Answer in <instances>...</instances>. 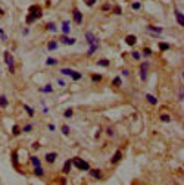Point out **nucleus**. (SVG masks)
Returning <instances> with one entry per match:
<instances>
[{
	"label": "nucleus",
	"mask_w": 184,
	"mask_h": 185,
	"mask_svg": "<svg viewBox=\"0 0 184 185\" xmlns=\"http://www.w3.org/2000/svg\"><path fill=\"white\" fill-rule=\"evenodd\" d=\"M115 13H116V15H119V13H121V9H119L118 6L115 7Z\"/></svg>",
	"instance_id": "obj_42"
},
{
	"label": "nucleus",
	"mask_w": 184,
	"mask_h": 185,
	"mask_svg": "<svg viewBox=\"0 0 184 185\" xmlns=\"http://www.w3.org/2000/svg\"><path fill=\"white\" fill-rule=\"evenodd\" d=\"M91 79H93L94 82H99V81L102 79V75H91Z\"/></svg>",
	"instance_id": "obj_31"
},
{
	"label": "nucleus",
	"mask_w": 184,
	"mask_h": 185,
	"mask_svg": "<svg viewBox=\"0 0 184 185\" xmlns=\"http://www.w3.org/2000/svg\"><path fill=\"white\" fill-rule=\"evenodd\" d=\"M69 31H71V28H69V21H64V24H62V32L66 35V34H69Z\"/></svg>",
	"instance_id": "obj_12"
},
{
	"label": "nucleus",
	"mask_w": 184,
	"mask_h": 185,
	"mask_svg": "<svg viewBox=\"0 0 184 185\" xmlns=\"http://www.w3.org/2000/svg\"><path fill=\"white\" fill-rule=\"evenodd\" d=\"M40 91H43V93H52V91H53V88H52V85H50V84H47L46 87H43Z\"/></svg>",
	"instance_id": "obj_22"
},
{
	"label": "nucleus",
	"mask_w": 184,
	"mask_h": 185,
	"mask_svg": "<svg viewBox=\"0 0 184 185\" xmlns=\"http://www.w3.org/2000/svg\"><path fill=\"white\" fill-rule=\"evenodd\" d=\"M133 57H134V59H139V57H140V54H139L137 52H134V53H133Z\"/></svg>",
	"instance_id": "obj_40"
},
{
	"label": "nucleus",
	"mask_w": 184,
	"mask_h": 185,
	"mask_svg": "<svg viewBox=\"0 0 184 185\" xmlns=\"http://www.w3.org/2000/svg\"><path fill=\"white\" fill-rule=\"evenodd\" d=\"M125 43H127L128 46H134V44L137 43V37H136V35H127Z\"/></svg>",
	"instance_id": "obj_9"
},
{
	"label": "nucleus",
	"mask_w": 184,
	"mask_h": 185,
	"mask_svg": "<svg viewBox=\"0 0 184 185\" xmlns=\"http://www.w3.org/2000/svg\"><path fill=\"white\" fill-rule=\"evenodd\" d=\"M90 170V169H89ZM90 175L93 176V178H96V179H102V172L99 170V169H93V170H90Z\"/></svg>",
	"instance_id": "obj_10"
},
{
	"label": "nucleus",
	"mask_w": 184,
	"mask_h": 185,
	"mask_svg": "<svg viewBox=\"0 0 184 185\" xmlns=\"http://www.w3.org/2000/svg\"><path fill=\"white\" fill-rule=\"evenodd\" d=\"M71 162H72V165H74V166L78 168L80 170H89V169H90V165H89L87 162H84V160H83V159H80V157L72 159Z\"/></svg>",
	"instance_id": "obj_2"
},
{
	"label": "nucleus",
	"mask_w": 184,
	"mask_h": 185,
	"mask_svg": "<svg viewBox=\"0 0 184 185\" xmlns=\"http://www.w3.org/2000/svg\"><path fill=\"white\" fill-rule=\"evenodd\" d=\"M108 135H109V137H112V135H114V132H112V129H108Z\"/></svg>",
	"instance_id": "obj_43"
},
{
	"label": "nucleus",
	"mask_w": 184,
	"mask_h": 185,
	"mask_svg": "<svg viewBox=\"0 0 184 185\" xmlns=\"http://www.w3.org/2000/svg\"><path fill=\"white\" fill-rule=\"evenodd\" d=\"M159 48L161 50H169V44L168 43H159Z\"/></svg>",
	"instance_id": "obj_23"
},
{
	"label": "nucleus",
	"mask_w": 184,
	"mask_h": 185,
	"mask_svg": "<svg viewBox=\"0 0 184 185\" xmlns=\"http://www.w3.org/2000/svg\"><path fill=\"white\" fill-rule=\"evenodd\" d=\"M31 129H32V126H31V125H25V126H24V129H22V131H24V132H30Z\"/></svg>",
	"instance_id": "obj_37"
},
{
	"label": "nucleus",
	"mask_w": 184,
	"mask_h": 185,
	"mask_svg": "<svg viewBox=\"0 0 184 185\" xmlns=\"http://www.w3.org/2000/svg\"><path fill=\"white\" fill-rule=\"evenodd\" d=\"M74 19H75L77 24H81L83 22V15L78 9H74Z\"/></svg>",
	"instance_id": "obj_8"
},
{
	"label": "nucleus",
	"mask_w": 184,
	"mask_h": 185,
	"mask_svg": "<svg viewBox=\"0 0 184 185\" xmlns=\"http://www.w3.org/2000/svg\"><path fill=\"white\" fill-rule=\"evenodd\" d=\"M103 10H109V5H105L103 6Z\"/></svg>",
	"instance_id": "obj_46"
},
{
	"label": "nucleus",
	"mask_w": 184,
	"mask_h": 185,
	"mask_svg": "<svg viewBox=\"0 0 184 185\" xmlns=\"http://www.w3.org/2000/svg\"><path fill=\"white\" fill-rule=\"evenodd\" d=\"M146 98H147V102H149L150 104H156V103H158V100H156V98H155L152 94H147V96H146Z\"/></svg>",
	"instance_id": "obj_15"
},
{
	"label": "nucleus",
	"mask_w": 184,
	"mask_h": 185,
	"mask_svg": "<svg viewBox=\"0 0 184 185\" xmlns=\"http://www.w3.org/2000/svg\"><path fill=\"white\" fill-rule=\"evenodd\" d=\"M31 163L34 165V168H37V166H41V163H40V160L37 159L35 156H32V157H31Z\"/></svg>",
	"instance_id": "obj_18"
},
{
	"label": "nucleus",
	"mask_w": 184,
	"mask_h": 185,
	"mask_svg": "<svg viewBox=\"0 0 184 185\" xmlns=\"http://www.w3.org/2000/svg\"><path fill=\"white\" fill-rule=\"evenodd\" d=\"M56 47H57V43H56V41H50V43L47 44V48H49V50H56Z\"/></svg>",
	"instance_id": "obj_21"
},
{
	"label": "nucleus",
	"mask_w": 184,
	"mask_h": 185,
	"mask_svg": "<svg viewBox=\"0 0 184 185\" xmlns=\"http://www.w3.org/2000/svg\"><path fill=\"white\" fill-rule=\"evenodd\" d=\"M0 13H3V10H2V9H0Z\"/></svg>",
	"instance_id": "obj_47"
},
{
	"label": "nucleus",
	"mask_w": 184,
	"mask_h": 185,
	"mask_svg": "<svg viewBox=\"0 0 184 185\" xmlns=\"http://www.w3.org/2000/svg\"><path fill=\"white\" fill-rule=\"evenodd\" d=\"M71 77H72V79H75V81H78V79H81V73H80V72H75V71H72V73H71Z\"/></svg>",
	"instance_id": "obj_20"
},
{
	"label": "nucleus",
	"mask_w": 184,
	"mask_h": 185,
	"mask_svg": "<svg viewBox=\"0 0 184 185\" xmlns=\"http://www.w3.org/2000/svg\"><path fill=\"white\" fill-rule=\"evenodd\" d=\"M62 132H64L65 135H68V134H69V126H68V125H64V126H62Z\"/></svg>",
	"instance_id": "obj_34"
},
{
	"label": "nucleus",
	"mask_w": 184,
	"mask_h": 185,
	"mask_svg": "<svg viewBox=\"0 0 184 185\" xmlns=\"http://www.w3.org/2000/svg\"><path fill=\"white\" fill-rule=\"evenodd\" d=\"M140 78H141V81H146V78H147V63H141V66H140Z\"/></svg>",
	"instance_id": "obj_5"
},
{
	"label": "nucleus",
	"mask_w": 184,
	"mask_h": 185,
	"mask_svg": "<svg viewBox=\"0 0 184 185\" xmlns=\"http://www.w3.org/2000/svg\"><path fill=\"white\" fill-rule=\"evenodd\" d=\"M71 165H72L71 160H66V162H65V168H64V174H68V172L71 170Z\"/></svg>",
	"instance_id": "obj_16"
},
{
	"label": "nucleus",
	"mask_w": 184,
	"mask_h": 185,
	"mask_svg": "<svg viewBox=\"0 0 184 185\" xmlns=\"http://www.w3.org/2000/svg\"><path fill=\"white\" fill-rule=\"evenodd\" d=\"M57 82H59V85H60V87H65V85H66V84H65V82H64L62 79H59Z\"/></svg>",
	"instance_id": "obj_41"
},
{
	"label": "nucleus",
	"mask_w": 184,
	"mask_h": 185,
	"mask_svg": "<svg viewBox=\"0 0 184 185\" xmlns=\"http://www.w3.org/2000/svg\"><path fill=\"white\" fill-rule=\"evenodd\" d=\"M72 113H74V112H72V109H68L66 112H65V118H71V116H72Z\"/></svg>",
	"instance_id": "obj_36"
},
{
	"label": "nucleus",
	"mask_w": 184,
	"mask_h": 185,
	"mask_svg": "<svg viewBox=\"0 0 184 185\" xmlns=\"http://www.w3.org/2000/svg\"><path fill=\"white\" fill-rule=\"evenodd\" d=\"M143 53H144V56H150L152 54V50L149 47H146V48H143Z\"/></svg>",
	"instance_id": "obj_30"
},
{
	"label": "nucleus",
	"mask_w": 184,
	"mask_h": 185,
	"mask_svg": "<svg viewBox=\"0 0 184 185\" xmlns=\"http://www.w3.org/2000/svg\"><path fill=\"white\" fill-rule=\"evenodd\" d=\"M25 110H27V113H28L30 116H34V110H32L31 107H28V106H25Z\"/></svg>",
	"instance_id": "obj_33"
},
{
	"label": "nucleus",
	"mask_w": 184,
	"mask_h": 185,
	"mask_svg": "<svg viewBox=\"0 0 184 185\" xmlns=\"http://www.w3.org/2000/svg\"><path fill=\"white\" fill-rule=\"evenodd\" d=\"M28 12H30V16H32L34 19L41 18V13H43L41 9H40V6H30Z\"/></svg>",
	"instance_id": "obj_4"
},
{
	"label": "nucleus",
	"mask_w": 184,
	"mask_h": 185,
	"mask_svg": "<svg viewBox=\"0 0 184 185\" xmlns=\"http://www.w3.org/2000/svg\"><path fill=\"white\" fill-rule=\"evenodd\" d=\"M12 132H14V135H19V134H21V129H19V126H18V125H15L14 128H12Z\"/></svg>",
	"instance_id": "obj_27"
},
{
	"label": "nucleus",
	"mask_w": 184,
	"mask_h": 185,
	"mask_svg": "<svg viewBox=\"0 0 184 185\" xmlns=\"http://www.w3.org/2000/svg\"><path fill=\"white\" fill-rule=\"evenodd\" d=\"M34 174H35L37 176H41V175L44 174V172H43V168H41V166H37V168L34 169Z\"/></svg>",
	"instance_id": "obj_19"
},
{
	"label": "nucleus",
	"mask_w": 184,
	"mask_h": 185,
	"mask_svg": "<svg viewBox=\"0 0 184 185\" xmlns=\"http://www.w3.org/2000/svg\"><path fill=\"white\" fill-rule=\"evenodd\" d=\"M161 120H162V122H169V120H171V116L166 115V113H162V115H161Z\"/></svg>",
	"instance_id": "obj_24"
},
{
	"label": "nucleus",
	"mask_w": 184,
	"mask_h": 185,
	"mask_svg": "<svg viewBox=\"0 0 184 185\" xmlns=\"http://www.w3.org/2000/svg\"><path fill=\"white\" fill-rule=\"evenodd\" d=\"M49 129H50V131H55V125H52V123H50V125H49Z\"/></svg>",
	"instance_id": "obj_45"
},
{
	"label": "nucleus",
	"mask_w": 184,
	"mask_h": 185,
	"mask_svg": "<svg viewBox=\"0 0 184 185\" xmlns=\"http://www.w3.org/2000/svg\"><path fill=\"white\" fill-rule=\"evenodd\" d=\"M7 106V98L5 96H0V107H6Z\"/></svg>",
	"instance_id": "obj_17"
},
{
	"label": "nucleus",
	"mask_w": 184,
	"mask_h": 185,
	"mask_svg": "<svg viewBox=\"0 0 184 185\" xmlns=\"http://www.w3.org/2000/svg\"><path fill=\"white\" fill-rule=\"evenodd\" d=\"M60 43H64V44H68V46H72V44H75V38H69L68 35H62V38H60Z\"/></svg>",
	"instance_id": "obj_6"
},
{
	"label": "nucleus",
	"mask_w": 184,
	"mask_h": 185,
	"mask_svg": "<svg viewBox=\"0 0 184 185\" xmlns=\"http://www.w3.org/2000/svg\"><path fill=\"white\" fill-rule=\"evenodd\" d=\"M5 60H6V65L9 66L10 73H14L15 72V60H14V56H12L9 52H5Z\"/></svg>",
	"instance_id": "obj_3"
},
{
	"label": "nucleus",
	"mask_w": 184,
	"mask_h": 185,
	"mask_svg": "<svg viewBox=\"0 0 184 185\" xmlns=\"http://www.w3.org/2000/svg\"><path fill=\"white\" fill-rule=\"evenodd\" d=\"M121 157H122V153H121V150H118V151L114 154V157H112V160H110V162L115 165V163H118L119 160H121Z\"/></svg>",
	"instance_id": "obj_11"
},
{
	"label": "nucleus",
	"mask_w": 184,
	"mask_h": 185,
	"mask_svg": "<svg viewBox=\"0 0 184 185\" xmlns=\"http://www.w3.org/2000/svg\"><path fill=\"white\" fill-rule=\"evenodd\" d=\"M175 18H177V22L180 24V25L184 27V15H183V12H180V10L175 9Z\"/></svg>",
	"instance_id": "obj_7"
},
{
	"label": "nucleus",
	"mask_w": 184,
	"mask_h": 185,
	"mask_svg": "<svg viewBox=\"0 0 184 185\" xmlns=\"http://www.w3.org/2000/svg\"><path fill=\"white\" fill-rule=\"evenodd\" d=\"M60 73H64V75H71V73H72V69H68V68H64L62 71H60Z\"/></svg>",
	"instance_id": "obj_28"
},
{
	"label": "nucleus",
	"mask_w": 184,
	"mask_h": 185,
	"mask_svg": "<svg viewBox=\"0 0 184 185\" xmlns=\"http://www.w3.org/2000/svg\"><path fill=\"white\" fill-rule=\"evenodd\" d=\"M114 85H115V87H119V85H121V78H119V77H116V78L114 79Z\"/></svg>",
	"instance_id": "obj_32"
},
{
	"label": "nucleus",
	"mask_w": 184,
	"mask_h": 185,
	"mask_svg": "<svg viewBox=\"0 0 184 185\" xmlns=\"http://www.w3.org/2000/svg\"><path fill=\"white\" fill-rule=\"evenodd\" d=\"M131 7H133L134 10H139V9H140V3H139V2H136V3H133V5H131Z\"/></svg>",
	"instance_id": "obj_35"
},
{
	"label": "nucleus",
	"mask_w": 184,
	"mask_h": 185,
	"mask_svg": "<svg viewBox=\"0 0 184 185\" xmlns=\"http://www.w3.org/2000/svg\"><path fill=\"white\" fill-rule=\"evenodd\" d=\"M85 40H87V43L90 44V50H89V56H91L96 50L97 47H99V40L96 38V37L91 34V32H85Z\"/></svg>",
	"instance_id": "obj_1"
},
{
	"label": "nucleus",
	"mask_w": 184,
	"mask_h": 185,
	"mask_svg": "<svg viewBox=\"0 0 184 185\" xmlns=\"http://www.w3.org/2000/svg\"><path fill=\"white\" fill-rule=\"evenodd\" d=\"M94 3H96V0H87V5L89 6H93Z\"/></svg>",
	"instance_id": "obj_38"
},
{
	"label": "nucleus",
	"mask_w": 184,
	"mask_h": 185,
	"mask_svg": "<svg viewBox=\"0 0 184 185\" xmlns=\"http://www.w3.org/2000/svg\"><path fill=\"white\" fill-rule=\"evenodd\" d=\"M147 30L149 31H153L156 34H161L162 32V28H158V27H153V25H147Z\"/></svg>",
	"instance_id": "obj_14"
},
{
	"label": "nucleus",
	"mask_w": 184,
	"mask_h": 185,
	"mask_svg": "<svg viewBox=\"0 0 184 185\" xmlns=\"http://www.w3.org/2000/svg\"><path fill=\"white\" fill-rule=\"evenodd\" d=\"M100 66H109V60H106V59H102V60H99L97 62Z\"/></svg>",
	"instance_id": "obj_25"
},
{
	"label": "nucleus",
	"mask_w": 184,
	"mask_h": 185,
	"mask_svg": "<svg viewBox=\"0 0 184 185\" xmlns=\"http://www.w3.org/2000/svg\"><path fill=\"white\" fill-rule=\"evenodd\" d=\"M122 75H124V77H128V75H130V72H128L127 69H124V71H122Z\"/></svg>",
	"instance_id": "obj_39"
},
{
	"label": "nucleus",
	"mask_w": 184,
	"mask_h": 185,
	"mask_svg": "<svg viewBox=\"0 0 184 185\" xmlns=\"http://www.w3.org/2000/svg\"><path fill=\"white\" fill-rule=\"evenodd\" d=\"M46 63H47V65H56V63H57V60H56V59H53V57H49Z\"/></svg>",
	"instance_id": "obj_26"
},
{
	"label": "nucleus",
	"mask_w": 184,
	"mask_h": 185,
	"mask_svg": "<svg viewBox=\"0 0 184 185\" xmlns=\"http://www.w3.org/2000/svg\"><path fill=\"white\" fill-rule=\"evenodd\" d=\"M47 30L49 31H52V32H56L57 30H56V27H55V24H49V25H47Z\"/></svg>",
	"instance_id": "obj_29"
},
{
	"label": "nucleus",
	"mask_w": 184,
	"mask_h": 185,
	"mask_svg": "<svg viewBox=\"0 0 184 185\" xmlns=\"http://www.w3.org/2000/svg\"><path fill=\"white\" fill-rule=\"evenodd\" d=\"M6 38H7V35H6V34H3V32H2V40H3V41H5V40H6Z\"/></svg>",
	"instance_id": "obj_44"
},
{
	"label": "nucleus",
	"mask_w": 184,
	"mask_h": 185,
	"mask_svg": "<svg viewBox=\"0 0 184 185\" xmlns=\"http://www.w3.org/2000/svg\"><path fill=\"white\" fill-rule=\"evenodd\" d=\"M56 156H57L56 153H47L46 154V160H47L49 163H53L55 160H56Z\"/></svg>",
	"instance_id": "obj_13"
}]
</instances>
